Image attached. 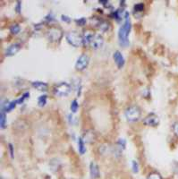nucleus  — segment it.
<instances>
[{
	"label": "nucleus",
	"mask_w": 178,
	"mask_h": 179,
	"mask_svg": "<svg viewBox=\"0 0 178 179\" xmlns=\"http://www.w3.org/2000/svg\"><path fill=\"white\" fill-rule=\"evenodd\" d=\"M132 168H133V171L134 173H138L139 172V164L136 160H133L132 162Z\"/></svg>",
	"instance_id": "28"
},
{
	"label": "nucleus",
	"mask_w": 178,
	"mask_h": 179,
	"mask_svg": "<svg viewBox=\"0 0 178 179\" xmlns=\"http://www.w3.org/2000/svg\"><path fill=\"white\" fill-rule=\"evenodd\" d=\"M90 173H91V177L92 179H96L99 177V166L95 162H91L90 164Z\"/></svg>",
	"instance_id": "12"
},
{
	"label": "nucleus",
	"mask_w": 178,
	"mask_h": 179,
	"mask_svg": "<svg viewBox=\"0 0 178 179\" xmlns=\"http://www.w3.org/2000/svg\"><path fill=\"white\" fill-rule=\"evenodd\" d=\"M85 142L88 143H93L96 141V134L92 130H88L84 133V135L82 137Z\"/></svg>",
	"instance_id": "11"
},
{
	"label": "nucleus",
	"mask_w": 178,
	"mask_h": 179,
	"mask_svg": "<svg viewBox=\"0 0 178 179\" xmlns=\"http://www.w3.org/2000/svg\"><path fill=\"white\" fill-rule=\"evenodd\" d=\"M96 33H94L92 31H89V30H87V31L83 33L82 37H83V41H84V44H87V45H90L91 41L92 40L93 37L95 36Z\"/></svg>",
	"instance_id": "15"
},
{
	"label": "nucleus",
	"mask_w": 178,
	"mask_h": 179,
	"mask_svg": "<svg viewBox=\"0 0 178 179\" xmlns=\"http://www.w3.org/2000/svg\"><path fill=\"white\" fill-rule=\"evenodd\" d=\"M113 58H114V61H115V63L118 68H122L125 66V57L120 51H115L113 54Z\"/></svg>",
	"instance_id": "9"
},
{
	"label": "nucleus",
	"mask_w": 178,
	"mask_h": 179,
	"mask_svg": "<svg viewBox=\"0 0 178 179\" xmlns=\"http://www.w3.org/2000/svg\"><path fill=\"white\" fill-rule=\"evenodd\" d=\"M90 63V56L87 54H81L75 63V69L79 72L84 71Z\"/></svg>",
	"instance_id": "6"
},
{
	"label": "nucleus",
	"mask_w": 178,
	"mask_h": 179,
	"mask_svg": "<svg viewBox=\"0 0 178 179\" xmlns=\"http://www.w3.org/2000/svg\"><path fill=\"white\" fill-rule=\"evenodd\" d=\"M32 85L38 91H40V92H46L48 88V83L44 82H40V81H36V82H32Z\"/></svg>",
	"instance_id": "14"
},
{
	"label": "nucleus",
	"mask_w": 178,
	"mask_h": 179,
	"mask_svg": "<svg viewBox=\"0 0 178 179\" xmlns=\"http://www.w3.org/2000/svg\"><path fill=\"white\" fill-rule=\"evenodd\" d=\"M29 96H30V92H24L18 100H17V101H18V105H21V104H22L23 102H24V100H27L28 98H29Z\"/></svg>",
	"instance_id": "24"
},
{
	"label": "nucleus",
	"mask_w": 178,
	"mask_h": 179,
	"mask_svg": "<svg viewBox=\"0 0 178 179\" xmlns=\"http://www.w3.org/2000/svg\"><path fill=\"white\" fill-rule=\"evenodd\" d=\"M148 179H162V176L158 172H152L149 175Z\"/></svg>",
	"instance_id": "25"
},
{
	"label": "nucleus",
	"mask_w": 178,
	"mask_h": 179,
	"mask_svg": "<svg viewBox=\"0 0 178 179\" xmlns=\"http://www.w3.org/2000/svg\"><path fill=\"white\" fill-rule=\"evenodd\" d=\"M0 125H1V128L4 129L6 127V111L1 108V114H0Z\"/></svg>",
	"instance_id": "19"
},
{
	"label": "nucleus",
	"mask_w": 178,
	"mask_h": 179,
	"mask_svg": "<svg viewBox=\"0 0 178 179\" xmlns=\"http://www.w3.org/2000/svg\"><path fill=\"white\" fill-rule=\"evenodd\" d=\"M119 3H120V5H121V6H122L123 7H124V6H125V1H120Z\"/></svg>",
	"instance_id": "35"
},
{
	"label": "nucleus",
	"mask_w": 178,
	"mask_h": 179,
	"mask_svg": "<svg viewBox=\"0 0 178 179\" xmlns=\"http://www.w3.org/2000/svg\"><path fill=\"white\" fill-rule=\"evenodd\" d=\"M132 29V22L129 17V13L125 12V22L121 25L119 31H118V40H119V44L123 48H126L129 46V35L131 32Z\"/></svg>",
	"instance_id": "1"
},
{
	"label": "nucleus",
	"mask_w": 178,
	"mask_h": 179,
	"mask_svg": "<svg viewBox=\"0 0 178 179\" xmlns=\"http://www.w3.org/2000/svg\"><path fill=\"white\" fill-rule=\"evenodd\" d=\"M78 150L80 154H84L86 152V149H85V141L82 139V137H79L78 138Z\"/></svg>",
	"instance_id": "18"
},
{
	"label": "nucleus",
	"mask_w": 178,
	"mask_h": 179,
	"mask_svg": "<svg viewBox=\"0 0 178 179\" xmlns=\"http://www.w3.org/2000/svg\"><path fill=\"white\" fill-rule=\"evenodd\" d=\"M72 91V87L69 83L63 82L54 86L53 93L57 97H67Z\"/></svg>",
	"instance_id": "2"
},
{
	"label": "nucleus",
	"mask_w": 178,
	"mask_h": 179,
	"mask_svg": "<svg viewBox=\"0 0 178 179\" xmlns=\"http://www.w3.org/2000/svg\"><path fill=\"white\" fill-rule=\"evenodd\" d=\"M45 19L49 22H52V21H54L55 20V18H54V16H53V14L52 13H49L46 17H45Z\"/></svg>",
	"instance_id": "32"
},
{
	"label": "nucleus",
	"mask_w": 178,
	"mask_h": 179,
	"mask_svg": "<svg viewBox=\"0 0 178 179\" xmlns=\"http://www.w3.org/2000/svg\"><path fill=\"white\" fill-rule=\"evenodd\" d=\"M98 28L100 30V31L106 32H107L108 30H109L110 24H109V22H108L107 21H106V20H101L100 22H99V26H98Z\"/></svg>",
	"instance_id": "17"
},
{
	"label": "nucleus",
	"mask_w": 178,
	"mask_h": 179,
	"mask_svg": "<svg viewBox=\"0 0 178 179\" xmlns=\"http://www.w3.org/2000/svg\"><path fill=\"white\" fill-rule=\"evenodd\" d=\"M21 31V27L18 23H14L13 25H11L10 27V32L14 35H16L20 32Z\"/></svg>",
	"instance_id": "20"
},
{
	"label": "nucleus",
	"mask_w": 178,
	"mask_h": 179,
	"mask_svg": "<svg viewBox=\"0 0 178 179\" xmlns=\"http://www.w3.org/2000/svg\"><path fill=\"white\" fill-rule=\"evenodd\" d=\"M60 165H61L60 161H59L58 160H56V159H53V160H50V162H49V167H50V169H51L53 172L57 171V170H58V168L60 167Z\"/></svg>",
	"instance_id": "16"
},
{
	"label": "nucleus",
	"mask_w": 178,
	"mask_h": 179,
	"mask_svg": "<svg viewBox=\"0 0 178 179\" xmlns=\"http://www.w3.org/2000/svg\"><path fill=\"white\" fill-rule=\"evenodd\" d=\"M173 132L178 137V122H175L173 124Z\"/></svg>",
	"instance_id": "30"
},
{
	"label": "nucleus",
	"mask_w": 178,
	"mask_h": 179,
	"mask_svg": "<svg viewBox=\"0 0 178 179\" xmlns=\"http://www.w3.org/2000/svg\"><path fill=\"white\" fill-rule=\"evenodd\" d=\"M86 22H87V20L85 17H81V18L75 20V22L77 23L78 26H84L86 24Z\"/></svg>",
	"instance_id": "27"
},
{
	"label": "nucleus",
	"mask_w": 178,
	"mask_h": 179,
	"mask_svg": "<svg viewBox=\"0 0 178 179\" xmlns=\"http://www.w3.org/2000/svg\"><path fill=\"white\" fill-rule=\"evenodd\" d=\"M116 144H117V146L119 147V148H121V149H125V146H126V141L125 140V139H118V141H117V142H116Z\"/></svg>",
	"instance_id": "26"
},
{
	"label": "nucleus",
	"mask_w": 178,
	"mask_h": 179,
	"mask_svg": "<svg viewBox=\"0 0 178 179\" xmlns=\"http://www.w3.org/2000/svg\"><path fill=\"white\" fill-rule=\"evenodd\" d=\"M99 3H100V4L104 5V6H107V5L109 3V2H108V1H107V0H106V1H105V0H99Z\"/></svg>",
	"instance_id": "34"
},
{
	"label": "nucleus",
	"mask_w": 178,
	"mask_h": 179,
	"mask_svg": "<svg viewBox=\"0 0 178 179\" xmlns=\"http://www.w3.org/2000/svg\"><path fill=\"white\" fill-rule=\"evenodd\" d=\"M47 100H48V96H47L46 94L40 96L39 99H38V104H39V106H40V107H44V106H46Z\"/></svg>",
	"instance_id": "22"
},
{
	"label": "nucleus",
	"mask_w": 178,
	"mask_h": 179,
	"mask_svg": "<svg viewBox=\"0 0 178 179\" xmlns=\"http://www.w3.org/2000/svg\"><path fill=\"white\" fill-rule=\"evenodd\" d=\"M21 48V45L19 43H13L11 44L5 51V55L6 56H14Z\"/></svg>",
	"instance_id": "10"
},
{
	"label": "nucleus",
	"mask_w": 178,
	"mask_h": 179,
	"mask_svg": "<svg viewBox=\"0 0 178 179\" xmlns=\"http://www.w3.org/2000/svg\"><path fill=\"white\" fill-rule=\"evenodd\" d=\"M142 124L146 126H157L159 124V116L154 114V113H151L148 115H146L143 120H142Z\"/></svg>",
	"instance_id": "7"
},
{
	"label": "nucleus",
	"mask_w": 178,
	"mask_h": 179,
	"mask_svg": "<svg viewBox=\"0 0 178 179\" xmlns=\"http://www.w3.org/2000/svg\"><path fill=\"white\" fill-rule=\"evenodd\" d=\"M21 9H22V2L21 1H17L16 2V6H15V11L17 14H21Z\"/></svg>",
	"instance_id": "29"
},
{
	"label": "nucleus",
	"mask_w": 178,
	"mask_h": 179,
	"mask_svg": "<svg viewBox=\"0 0 178 179\" xmlns=\"http://www.w3.org/2000/svg\"><path fill=\"white\" fill-rule=\"evenodd\" d=\"M66 41L73 47L74 48H79L81 45H84L83 41V37L80 33L76 32H70L66 34Z\"/></svg>",
	"instance_id": "4"
},
{
	"label": "nucleus",
	"mask_w": 178,
	"mask_h": 179,
	"mask_svg": "<svg viewBox=\"0 0 178 179\" xmlns=\"http://www.w3.org/2000/svg\"><path fill=\"white\" fill-rule=\"evenodd\" d=\"M144 8H145V6H144L143 3H138V4L134 5L133 12L134 13H142L144 11Z\"/></svg>",
	"instance_id": "21"
},
{
	"label": "nucleus",
	"mask_w": 178,
	"mask_h": 179,
	"mask_svg": "<svg viewBox=\"0 0 178 179\" xmlns=\"http://www.w3.org/2000/svg\"><path fill=\"white\" fill-rule=\"evenodd\" d=\"M124 15H125V12H124V8L123 7H120L119 9L115 10V11H113L111 13V16L115 20H116L117 22H120L123 19Z\"/></svg>",
	"instance_id": "13"
},
{
	"label": "nucleus",
	"mask_w": 178,
	"mask_h": 179,
	"mask_svg": "<svg viewBox=\"0 0 178 179\" xmlns=\"http://www.w3.org/2000/svg\"><path fill=\"white\" fill-rule=\"evenodd\" d=\"M61 19H62L63 22H71V18L69 16H67V15H65V14H63L61 16Z\"/></svg>",
	"instance_id": "33"
},
{
	"label": "nucleus",
	"mask_w": 178,
	"mask_h": 179,
	"mask_svg": "<svg viewBox=\"0 0 178 179\" xmlns=\"http://www.w3.org/2000/svg\"><path fill=\"white\" fill-rule=\"evenodd\" d=\"M63 37V31L57 27L53 26L50 27L47 31V38L50 42H58Z\"/></svg>",
	"instance_id": "5"
},
{
	"label": "nucleus",
	"mask_w": 178,
	"mask_h": 179,
	"mask_svg": "<svg viewBox=\"0 0 178 179\" xmlns=\"http://www.w3.org/2000/svg\"><path fill=\"white\" fill-rule=\"evenodd\" d=\"M125 115L126 117V119L130 122H136L141 118V111L139 107L133 105V106H130L128 107L125 111Z\"/></svg>",
	"instance_id": "3"
},
{
	"label": "nucleus",
	"mask_w": 178,
	"mask_h": 179,
	"mask_svg": "<svg viewBox=\"0 0 178 179\" xmlns=\"http://www.w3.org/2000/svg\"><path fill=\"white\" fill-rule=\"evenodd\" d=\"M78 108H79L78 101H77V100H74L72 101V103H71V106H70V109H71L72 113H74V114L76 113L77 110H78Z\"/></svg>",
	"instance_id": "23"
},
{
	"label": "nucleus",
	"mask_w": 178,
	"mask_h": 179,
	"mask_svg": "<svg viewBox=\"0 0 178 179\" xmlns=\"http://www.w3.org/2000/svg\"><path fill=\"white\" fill-rule=\"evenodd\" d=\"M8 149H9V152H10V156H11V158L12 159H14V146H13V144L12 143H9L8 144Z\"/></svg>",
	"instance_id": "31"
},
{
	"label": "nucleus",
	"mask_w": 178,
	"mask_h": 179,
	"mask_svg": "<svg viewBox=\"0 0 178 179\" xmlns=\"http://www.w3.org/2000/svg\"><path fill=\"white\" fill-rule=\"evenodd\" d=\"M103 43H104L103 37L100 34H95V36L93 37L92 40L90 43V46L93 49H99L103 46Z\"/></svg>",
	"instance_id": "8"
}]
</instances>
